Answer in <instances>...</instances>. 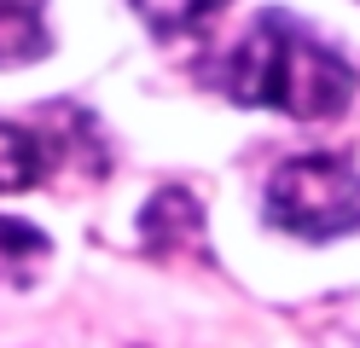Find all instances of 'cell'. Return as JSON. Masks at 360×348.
<instances>
[{"label": "cell", "instance_id": "cell-1", "mask_svg": "<svg viewBox=\"0 0 360 348\" xmlns=\"http://www.w3.org/2000/svg\"><path fill=\"white\" fill-rule=\"evenodd\" d=\"M354 87H360L354 64L290 12H262L221 64V93L227 99L267 105V110L302 116V122L343 116Z\"/></svg>", "mask_w": 360, "mask_h": 348}, {"label": "cell", "instance_id": "cell-2", "mask_svg": "<svg viewBox=\"0 0 360 348\" xmlns=\"http://www.w3.org/2000/svg\"><path fill=\"white\" fill-rule=\"evenodd\" d=\"M267 221L297 238H343L360 226V169L349 157H290L267 180Z\"/></svg>", "mask_w": 360, "mask_h": 348}, {"label": "cell", "instance_id": "cell-3", "mask_svg": "<svg viewBox=\"0 0 360 348\" xmlns=\"http://www.w3.org/2000/svg\"><path fill=\"white\" fill-rule=\"evenodd\" d=\"M53 174V146L18 122H0V192H30Z\"/></svg>", "mask_w": 360, "mask_h": 348}, {"label": "cell", "instance_id": "cell-4", "mask_svg": "<svg viewBox=\"0 0 360 348\" xmlns=\"http://www.w3.org/2000/svg\"><path fill=\"white\" fill-rule=\"evenodd\" d=\"M47 0H0V70L47 53Z\"/></svg>", "mask_w": 360, "mask_h": 348}, {"label": "cell", "instance_id": "cell-5", "mask_svg": "<svg viewBox=\"0 0 360 348\" xmlns=\"http://www.w3.org/2000/svg\"><path fill=\"white\" fill-rule=\"evenodd\" d=\"M47 232L30 221H0V285H30L47 267Z\"/></svg>", "mask_w": 360, "mask_h": 348}, {"label": "cell", "instance_id": "cell-6", "mask_svg": "<svg viewBox=\"0 0 360 348\" xmlns=\"http://www.w3.org/2000/svg\"><path fill=\"white\" fill-rule=\"evenodd\" d=\"M227 6H233V0H134V12L146 18V30L163 35V41H174V35H198L215 12H227Z\"/></svg>", "mask_w": 360, "mask_h": 348}]
</instances>
